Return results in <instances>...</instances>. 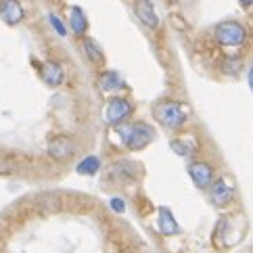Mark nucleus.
I'll list each match as a JSON object with an SVG mask.
<instances>
[{"label":"nucleus","mask_w":253,"mask_h":253,"mask_svg":"<svg viewBox=\"0 0 253 253\" xmlns=\"http://www.w3.org/2000/svg\"><path fill=\"white\" fill-rule=\"evenodd\" d=\"M132 115V105L130 101H126L122 96L109 98L105 105V122L109 126H120L122 122H126Z\"/></svg>","instance_id":"20e7f679"},{"label":"nucleus","mask_w":253,"mask_h":253,"mask_svg":"<svg viewBox=\"0 0 253 253\" xmlns=\"http://www.w3.org/2000/svg\"><path fill=\"white\" fill-rule=\"evenodd\" d=\"M109 207L115 213H124L126 211V203H124V199H120V197H113L109 201Z\"/></svg>","instance_id":"6ab92c4d"},{"label":"nucleus","mask_w":253,"mask_h":253,"mask_svg":"<svg viewBox=\"0 0 253 253\" xmlns=\"http://www.w3.org/2000/svg\"><path fill=\"white\" fill-rule=\"evenodd\" d=\"M241 65H243L241 59L230 57V59H226V61H224V71H226V74H230V76H234V74H239Z\"/></svg>","instance_id":"f3484780"},{"label":"nucleus","mask_w":253,"mask_h":253,"mask_svg":"<svg viewBox=\"0 0 253 253\" xmlns=\"http://www.w3.org/2000/svg\"><path fill=\"white\" fill-rule=\"evenodd\" d=\"M13 169H15V164H13V161L0 159V174H11Z\"/></svg>","instance_id":"aec40b11"},{"label":"nucleus","mask_w":253,"mask_h":253,"mask_svg":"<svg viewBox=\"0 0 253 253\" xmlns=\"http://www.w3.org/2000/svg\"><path fill=\"white\" fill-rule=\"evenodd\" d=\"M188 176L199 188H207L213 182V168L205 161H191L188 164Z\"/></svg>","instance_id":"423d86ee"},{"label":"nucleus","mask_w":253,"mask_h":253,"mask_svg":"<svg viewBox=\"0 0 253 253\" xmlns=\"http://www.w3.org/2000/svg\"><path fill=\"white\" fill-rule=\"evenodd\" d=\"M117 134L122 136L124 144L128 147L130 151H142L144 147H149L155 138V130H153L151 124H124V126H115Z\"/></svg>","instance_id":"f257e3e1"},{"label":"nucleus","mask_w":253,"mask_h":253,"mask_svg":"<svg viewBox=\"0 0 253 253\" xmlns=\"http://www.w3.org/2000/svg\"><path fill=\"white\" fill-rule=\"evenodd\" d=\"M98 169H101V159L96 155H88L76 166V171L80 176H94Z\"/></svg>","instance_id":"4468645a"},{"label":"nucleus","mask_w":253,"mask_h":253,"mask_svg":"<svg viewBox=\"0 0 253 253\" xmlns=\"http://www.w3.org/2000/svg\"><path fill=\"white\" fill-rule=\"evenodd\" d=\"M40 76H42V80H44V82H46L48 86H59V84L63 82V78H65V74H63V67L59 65L57 61H46V63H42Z\"/></svg>","instance_id":"f8f14e48"},{"label":"nucleus","mask_w":253,"mask_h":253,"mask_svg":"<svg viewBox=\"0 0 253 253\" xmlns=\"http://www.w3.org/2000/svg\"><path fill=\"white\" fill-rule=\"evenodd\" d=\"M134 13H136L140 23H144L147 28H151V30L159 28V17H157L155 6H153L151 0H136V2H134Z\"/></svg>","instance_id":"6e6552de"},{"label":"nucleus","mask_w":253,"mask_h":253,"mask_svg":"<svg viewBox=\"0 0 253 253\" xmlns=\"http://www.w3.org/2000/svg\"><path fill=\"white\" fill-rule=\"evenodd\" d=\"M69 28H71V32H74L76 36H84L86 30H88V19H86V15H84V11L80 6L71 8V13H69Z\"/></svg>","instance_id":"ddd939ff"},{"label":"nucleus","mask_w":253,"mask_h":253,"mask_svg":"<svg viewBox=\"0 0 253 253\" xmlns=\"http://www.w3.org/2000/svg\"><path fill=\"white\" fill-rule=\"evenodd\" d=\"M0 17L8 25H17L23 21V6L19 4V0H0Z\"/></svg>","instance_id":"1a4fd4ad"},{"label":"nucleus","mask_w":253,"mask_h":253,"mask_svg":"<svg viewBox=\"0 0 253 253\" xmlns=\"http://www.w3.org/2000/svg\"><path fill=\"white\" fill-rule=\"evenodd\" d=\"M207 191H210V201L215 205V207H226L230 201H232V186L226 182L224 178H218V180H213V182L207 186Z\"/></svg>","instance_id":"39448f33"},{"label":"nucleus","mask_w":253,"mask_h":253,"mask_svg":"<svg viewBox=\"0 0 253 253\" xmlns=\"http://www.w3.org/2000/svg\"><path fill=\"white\" fill-rule=\"evenodd\" d=\"M48 21H50V25H52V30H55L59 36H67V28L63 25V21L59 19L55 13H50V15H48Z\"/></svg>","instance_id":"a211bd4d"},{"label":"nucleus","mask_w":253,"mask_h":253,"mask_svg":"<svg viewBox=\"0 0 253 253\" xmlns=\"http://www.w3.org/2000/svg\"><path fill=\"white\" fill-rule=\"evenodd\" d=\"M96 88L101 92H117V90L124 88V80L120 78L117 71H101V76L96 80Z\"/></svg>","instance_id":"9d476101"},{"label":"nucleus","mask_w":253,"mask_h":253,"mask_svg":"<svg viewBox=\"0 0 253 253\" xmlns=\"http://www.w3.org/2000/svg\"><path fill=\"white\" fill-rule=\"evenodd\" d=\"M153 115H155V120L168 130L184 128L186 117H188L184 105L176 103V101H159V103H155V107H153Z\"/></svg>","instance_id":"f03ea898"},{"label":"nucleus","mask_w":253,"mask_h":253,"mask_svg":"<svg viewBox=\"0 0 253 253\" xmlns=\"http://www.w3.org/2000/svg\"><path fill=\"white\" fill-rule=\"evenodd\" d=\"M76 153V142L67 138V136H57L48 142V155L52 159H59V161H65Z\"/></svg>","instance_id":"0eeeda50"},{"label":"nucleus","mask_w":253,"mask_h":253,"mask_svg":"<svg viewBox=\"0 0 253 253\" xmlns=\"http://www.w3.org/2000/svg\"><path fill=\"white\" fill-rule=\"evenodd\" d=\"M215 40L222 46H241L247 40V30L239 21H224L215 28Z\"/></svg>","instance_id":"7ed1b4c3"},{"label":"nucleus","mask_w":253,"mask_h":253,"mask_svg":"<svg viewBox=\"0 0 253 253\" xmlns=\"http://www.w3.org/2000/svg\"><path fill=\"white\" fill-rule=\"evenodd\" d=\"M247 80H249V88H251V92H253V65L249 67V74H247Z\"/></svg>","instance_id":"412c9836"},{"label":"nucleus","mask_w":253,"mask_h":253,"mask_svg":"<svg viewBox=\"0 0 253 253\" xmlns=\"http://www.w3.org/2000/svg\"><path fill=\"white\" fill-rule=\"evenodd\" d=\"M243 6H253V0H239Z\"/></svg>","instance_id":"4be33fe9"},{"label":"nucleus","mask_w":253,"mask_h":253,"mask_svg":"<svg viewBox=\"0 0 253 253\" xmlns=\"http://www.w3.org/2000/svg\"><path fill=\"white\" fill-rule=\"evenodd\" d=\"M171 149H174L178 155H182V157H191L193 153L197 151V142H195L193 136H184V138L171 140Z\"/></svg>","instance_id":"2eb2a0df"},{"label":"nucleus","mask_w":253,"mask_h":253,"mask_svg":"<svg viewBox=\"0 0 253 253\" xmlns=\"http://www.w3.org/2000/svg\"><path fill=\"white\" fill-rule=\"evenodd\" d=\"M157 228L161 234L166 237H171V234H178L180 232V226H178V220L174 218L168 207H159V215H157Z\"/></svg>","instance_id":"9b49d317"},{"label":"nucleus","mask_w":253,"mask_h":253,"mask_svg":"<svg viewBox=\"0 0 253 253\" xmlns=\"http://www.w3.org/2000/svg\"><path fill=\"white\" fill-rule=\"evenodd\" d=\"M84 52H86V57L92 61V63H96V65H101V63L105 61V52H103V48L98 46V44L92 40V38H84Z\"/></svg>","instance_id":"dca6fc26"}]
</instances>
